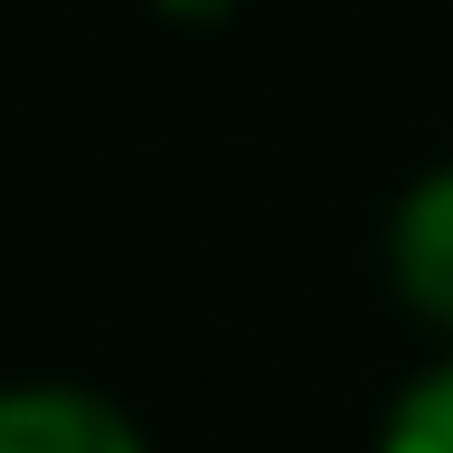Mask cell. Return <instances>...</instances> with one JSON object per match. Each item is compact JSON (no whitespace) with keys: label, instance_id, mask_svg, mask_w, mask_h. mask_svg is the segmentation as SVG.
Returning <instances> with one entry per match:
<instances>
[{"label":"cell","instance_id":"obj_1","mask_svg":"<svg viewBox=\"0 0 453 453\" xmlns=\"http://www.w3.org/2000/svg\"><path fill=\"white\" fill-rule=\"evenodd\" d=\"M388 283L425 331L453 340V161L406 180V198L388 208Z\"/></svg>","mask_w":453,"mask_h":453},{"label":"cell","instance_id":"obj_2","mask_svg":"<svg viewBox=\"0 0 453 453\" xmlns=\"http://www.w3.org/2000/svg\"><path fill=\"white\" fill-rule=\"evenodd\" d=\"M0 453H151V444L113 396L28 378V388H0Z\"/></svg>","mask_w":453,"mask_h":453},{"label":"cell","instance_id":"obj_3","mask_svg":"<svg viewBox=\"0 0 453 453\" xmlns=\"http://www.w3.org/2000/svg\"><path fill=\"white\" fill-rule=\"evenodd\" d=\"M378 453H453V349L396 388V406L378 416Z\"/></svg>","mask_w":453,"mask_h":453},{"label":"cell","instance_id":"obj_4","mask_svg":"<svg viewBox=\"0 0 453 453\" xmlns=\"http://www.w3.org/2000/svg\"><path fill=\"white\" fill-rule=\"evenodd\" d=\"M161 10H170V19H218L226 0H161Z\"/></svg>","mask_w":453,"mask_h":453}]
</instances>
